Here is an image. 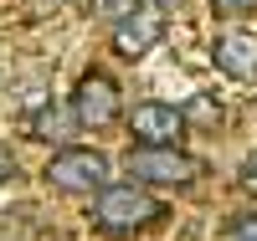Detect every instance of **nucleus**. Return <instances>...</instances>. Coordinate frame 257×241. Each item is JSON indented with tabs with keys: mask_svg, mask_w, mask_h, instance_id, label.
Masks as SVG:
<instances>
[{
	"mask_svg": "<svg viewBox=\"0 0 257 241\" xmlns=\"http://www.w3.org/2000/svg\"><path fill=\"white\" fill-rule=\"evenodd\" d=\"M93 226L98 231H108V236H128V231H144V226H155V215H160V200L149 195V185H134V180H108L98 195H93Z\"/></svg>",
	"mask_w": 257,
	"mask_h": 241,
	"instance_id": "obj_1",
	"label": "nucleus"
},
{
	"mask_svg": "<svg viewBox=\"0 0 257 241\" xmlns=\"http://www.w3.org/2000/svg\"><path fill=\"white\" fill-rule=\"evenodd\" d=\"M123 169L134 185H149V190H180L201 174V159L185 154L180 144H134L123 154Z\"/></svg>",
	"mask_w": 257,
	"mask_h": 241,
	"instance_id": "obj_2",
	"label": "nucleus"
},
{
	"mask_svg": "<svg viewBox=\"0 0 257 241\" xmlns=\"http://www.w3.org/2000/svg\"><path fill=\"white\" fill-rule=\"evenodd\" d=\"M108 154L93 144H67L57 149L52 164H47V185L62 190V195H98L103 185H108Z\"/></svg>",
	"mask_w": 257,
	"mask_h": 241,
	"instance_id": "obj_3",
	"label": "nucleus"
},
{
	"mask_svg": "<svg viewBox=\"0 0 257 241\" xmlns=\"http://www.w3.org/2000/svg\"><path fill=\"white\" fill-rule=\"evenodd\" d=\"M123 113V93L108 72H82V82L72 87V123L77 128H108Z\"/></svg>",
	"mask_w": 257,
	"mask_h": 241,
	"instance_id": "obj_4",
	"label": "nucleus"
},
{
	"mask_svg": "<svg viewBox=\"0 0 257 241\" xmlns=\"http://www.w3.org/2000/svg\"><path fill=\"white\" fill-rule=\"evenodd\" d=\"M185 108L175 103H134L128 108V134H134V144H180L185 139Z\"/></svg>",
	"mask_w": 257,
	"mask_h": 241,
	"instance_id": "obj_5",
	"label": "nucleus"
},
{
	"mask_svg": "<svg viewBox=\"0 0 257 241\" xmlns=\"http://www.w3.org/2000/svg\"><path fill=\"white\" fill-rule=\"evenodd\" d=\"M160 36H165V16H160L155 0H149L144 11H134L128 21H118V26H113V47H118L123 57L139 62V57H149V52L160 47Z\"/></svg>",
	"mask_w": 257,
	"mask_h": 241,
	"instance_id": "obj_6",
	"label": "nucleus"
},
{
	"mask_svg": "<svg viewBox=\"0 0 257 241\" xmlns=\"http://www.w3.org/2000/svg\"><path fill=\"white\" fill-rule=\"evenodd\" d=\"M211 57H216V67L237 82H257V36L247 31H226L211 41Z\"/></svg>",
	"mask_w": 257,
	"mask_h": 241,
	"instance_id": "obj_7",
	"label": "nucleus"
},
{
	"mask_svg": "<svg viewBox=\"0 0 257 241\" xmlns=\"http://www.w3.org/2000/svg\"><path fill=\"white\" fill-rule=\"evenodd\" d=\"M67 128H77V123H72V113H62L57 103H41V108L26 113V134H31L36 144H52V139L67 134Z\"/></svg>",
	"mask_w": 257,
	"mask_h": 241,
	"instance_id": "obj_8",
	"label": "nucleus"
},
{
	"mask_svg": "<svg viewBox=\"0 0 257 241\" xmlns=\"http://www.w3.org/2000/svg\"><path fill=\"white\" fill-rule=\"evenodd\" d=\"M185 123L190 128H216L221 123V103L211 98V93H196V98L185 103Z\"/></svg>",
	"mask_w": 257,
	"mask_h": 241,
	"instance_id": "obj_9",
	"label": "nucleus"
},
{
	"mask_svg": "<svg viewBox=\"0 0 257 241\" xmlns=\"http://www.w3.org/2000/svg\"><path fill=\"white\" fill-rule=\"evenodd\" d=\"M149 0H93V16H103L108 26H118V21H128L134 11H144Z\"/></svg>",
	"mask_w": 257,
	"mask_h": 241,
	"instance_id": "obj_10",
	"label": "nucleus"
},
{
	"mask_svg": "<svg viewBox=\"0 0 257 241\" xmlns=\"http://www.w3.org/2000/svg\"><path fill=\"white\" fill-rule=\"evenodd\" d=\"M226 241H257V210H247V215H237V221L226 226Z\"/></svg>",
	"mask_w": 257,
	"mask_h": 241,
	"instance_id": "obj_11",
	"label": "nucleus"
},
{
	"mask_svg": "<svg viewBox=\"0 0 257 241\" xmlns=\"http://www.w3.org/2000/svg\"><path fill=\"white\" fill-rule=\"evenodd\" d=\"M237 185H242L247 195H257V149H252V154L242 159V169H237Z\"/></svg>",
	"mask_w": 257,
	"mask_h": 241,
	"instance_id": "obj_12",
	"label": "nucleus"
},
{
	"mask_svg": "<svg viewBox=\"0 0 257 241\" xmlns=\"http://www.w3.org/2000/svg\"><path fill=\"white\" fill-rule=\"evenodd\" d=\"M16 180V154H11V144H0V185H11Z\"/></svg>",
	"mask_w": 257,
	"mask_h": 241,
	"instance_id": "obj_13",
	"label": "nucleus"
},
{
	"mask_svg": "<svg viewBox=\"0 0 257 241\" xmlns=\"http://www.w3.org/2000/svg\"><path fill=\"white\" fill-rule=\"evenodd\" d=\"M216 11H226V16H247V11H257V0H211Z\"/></svg>",
	"mask_w": 257,
	"mask_h": 241,
	"instance_id": "obj_14",
	"label": "nucleus"
},
{
	"mask_svg": "<svg viewBox=\"0 0 257 241\" xmlns=\"http://www.w3.org/2000/svg\"><path fill=\"white\" fill-rule=\"evenodd\" d=\"M155 6H160V11H180L185 0H155Z\"/></svg>",
	"mask_w": 257,
	"mask_h": 241,
	"instance_id": "obj_15",
	"label": "nucleus"
}]
</instances>
